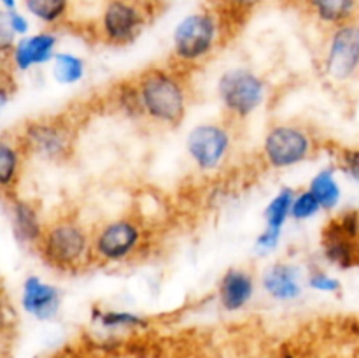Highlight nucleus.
<instances>
[{"label": "nucleus", "instance_id": "10", "mask_svg": "<svg viewBox=\"0 0 359 358\" xmlns=\"http://www.w3.org/2000/svg\"><path fill=\"white\" fill-rule=\"evenodd\" d=\"M231 147L230 130L219 123H200L189 130L186 150L196 168L203 172L216 171L226 160Z\"/></svg>", "mask_w": 359, "mask_h": 358}, {"label": "nucleus", "instance_id": "23", "mask_svg": "<svg viewBox=\"0 0 359 358\" xmlns=\"http://www.w3.org/2000/svg\"><path fill=\"white\" fill-rule=\"evenodd\" d=\"M86 74V63L74 53H56L53 60V76L60 84H77Z\"/></svg>", "mask_w": 359, "mask_h": 358}, {"label": "nucleus", "instance_id": "13", "mask_svg": "<svg viewBox=\"0 0 359 358\" xmlns=\"http://www.w3.org/2000/svg\"><path fill=\"white\" fill-rule=\"evenodd\" d=\"M56 46H58V35L49 30L25 35V37L18 39L14 44L9 55L11 63L20 72H27L34 67L53 62L56 56Z\"/></svg>", "mask_w": 359, "mask_h": 358}, {"label": "nucleus", "instance_id": "3", "mask_svg": "<svg viewBox=\"0 0 359 358\" xmlns=\"http://www.w3.org/2000/svg\"><path fill=\"white\" fill-rule=\"evenodd\" d=\"M223 20L214 11H195L182 18L172 34V62L175 69L205 62L221 42Z\"/></svg>", "mask_w": 359, "mask_h": 358}, {"label": "nucleus", "instance_id": "12", "mask_svg": "<svg viewBox=\"0 0 359 358\" xmlns=\"http://www.w3.org/2000/svg\"><path fill=\"white\" fill-rule=\"evenodd\" d=\"M21 307L39 321H51L56 318L62 305V293L51 283H46L39 276H27L21 286Z\"/></svg>", "mask_w": 359, "mask_h": 358}, {"label": "nucleus", "instance_id": "26", "mask_svg": "<svg viewBox=\"0 0 359 358\" xmlns=\"http://www.w3.org/2000/svg\"><path fill=\"white\" fill-rule=\"evenodd\" d=\"M339 167L347 178L359 183V147H347L340 151Z\"/></svg>", "mask_w": 359, "mask_h": 358}, {"label": "nucleus", "instance_id": "28", "mask_svg": "<svg viewBox=\"0 0 359 358\" xmlns=\"http://www.w3.org/2000/svg\"><path fill=\"white\" fill-rule=\"evenodd\" d=\"M2 25L13 35H21V37H25L28 34V30H30V23H28L27 16L23 13H20L18 9L6 11L2 18Z\"/></svg>", "mask_w": 359, "mask_h": 358}, {"label": "nucleus", "instance_id": "11", "mask_svg": "<svg viewBox=\"0 0 359 358\" xmlns=\"http://www.w3.org/2000/svg\"><path fill=\"white\" fill-rule=\"evenodd\" d=\"M4 199H6L7 214H9L11 230H13L14 239L21 246L37 249L46 228L37 207L30 200L20 199L14 193L4 195Z\"/></svg>", "mask_w": 359, "mask_h": 358}, {"label": "nucleus", "instance_id": "8", "mask_svg": "<svg viewBox=\"0 0 359 358\" xmlns=\"http://www.w3.org/2000/svg\"><path fill=\"white\" fill-rule=\"evenodd\" d=\"M314 151L311 133L298 125L279 123L266 130L262 153L269 167L290 168L307 160Z\"/></svg>", "mask_w": 359, "mask_h": 358}, {"label": "nucleus", "instance_id": "14", "mask_svg": "<svg viewBox=\"0 0 359 358\" xmlns=\"http://www.w3.org/2000/svg\"><path fill=\"white\" fill-rule=\"evenodd\" d=\"M263 290L279 302L297 300L302 295V272L291 263H273L263 272Z\"/></svg>", "mask_w": 359, "mask_h": 358}, {"label": "nucleus", "instance_id": "17", "mask_svg": "<svg viewBox=\"0 0 359 358\" xmlns=\"http://www.w3.org/2000/svg\"><path fill=\"white\" fill-rule=\"evenodd\" d=\"M309 6L321 23L335 28L356 20L359 0H309Z\"/></svg>", "mask_w": 359, "mask_h": 358}, {"label": "nucleus", "instance_id": "1", "mask_svg": "<svg viewBox=\"0 0 359 358\" xmlns=\"http://www.w3.org/2000/svg\"><path fill=\"white\" fill-rule=\"evenodd\" d=\"M140 116L161 126H179L186 118L189 91L175 67H149L135 81Z\"/></svg>", "mask_w": 359, "mask_h": 358}, {"label": "nucleus", "instance_id": "20", "mask_svg": "<svg viewBox=\"0 0 359 358\" xmlns=\"http://www.w3.org/2000/svg\"><path fill=\"white\" fill-rule=\"evenodd\" d=\"M93 321H97L102 329L109 332H121V330L132 332V330H144L149 326V321L144 316L130 311H116V309L104 311V309L95 307Z\"/></svg>", "mask_w": 359, "mask_h": 358}, {"label": "nucleus", "instance_id": "16", "mask_svg": "<svg viewBox=\"0 0 359 358\" xmlns=\"http://www.w3.org/2000/svg\"><path fill=\"white\" fill-rule=\"evenodd\" d=\"M323 253L330 263L340 269L359 265V241L344 234L333 220L323 232Z\"/></svg>", "mask_w": 359, "mask_h": 358}, {"label": "nucleus", "instance_id": "18", "mask_svg": "<svg viewBox=\"0 0 359 358\" xmlns=\"http://www.w3.org/2000/svg\"><path fill=\"white\" fill-rule=\"evenodd\" d=\"M23 150L14 140L2 139L0 142V185H2L4 195L13 193L14 186L20 181L21 168H23Z\"/></svg>", "mask_w": 359, "mask_h": 358}, {"label": "nucleus", "instance_id": "22", "mask_svg": "<svg viewBox=\"0 0 359 358\" xmlns=\"http://www.w3.org/2000/svg\"><path fill=\"white\" fill-rule=\"evenodd\" d=\"M23 4L27 13L44 25L62 23L70 9V0H23Z\"/></svg>", "mask_w": 359, "mask_h": 358}, {"label": "nucleus", "instance_id": "29", "mask_svg": "<svg viewBox=\"0 0 359 358\" xmlns=\"http://www.w3.org/2000/svg\"><path fill=\"white\" fill-rule=\"evenodd\" d=\"M279 242H280L279 232H272V230H266V228H263L262 234L256 237L255 248L259 255H266V253L273 251V249L279 246Z\"/></svg>", "mask_w": 359, "mask_h": 358}, {"label": "nucleus", "instance_id": "4", "mask_svg": "<svg viewBox=\"0 0 359 358\" xmlns=\"http://www.w3.org/2000/svg\"><path fill=\"white\" fill-rule=\"evenodd\" d=\"M76 139V126L63 116L32 119L25 123L16 135L25 154L53 164H63L72 157Z\"/></svg>", "mask_w": 359, "mask_h": 358}, {"label": "nucleus", "instance_id": "5", "mask_svg": "<svg viewBox=\"0 0 359 358\" xmlns=\"http://www.w3.org/2000/svg\"><path fill=\"white\" fill-rule=\"evenodd\" d=\"M147 234L140 221L133 218H116L93 230L91 249L93 260L100 263H123L140 255L146 248Z\"/></svg>", "mask_w": 359, "mask_h": 358}, {"label": "nucleus", "instance_id": "30", "mask_svg": "<svg viewBox=\"0 0 359 358\" xmlns=\"http://www.w3.org/2000/svg\"><path fill=\"white\" fill-rule=\"evenodd\" d=\"M4 6V9L6 11H13V9H18L16 7V0H0Z\"/></svg>", "mask_w": 359, "mask_h": 358}, {"label": "nucleus", "instance_id": "9", "mask_svg": "<svg viewBox=\"0 0 359 358\" xmlns=\"http://www.w3.org/2000/svg\"><path fill=\"white\" fill-rule=\"evenodd\" d=\"M325 74L335 83H347L359 74V21L339 25L330 32L323 56Z\"/></svg>", "mask_w": 359, "mask_h": 358}, {"label": "nucleus", "instance_id": "7", "mask_svg": "<svg viewBox=\"0 0 359 358\" xmlns=\"http://www.w3.org/2000/svg\"><path fill=\"white\" fill-rule=\"evenodd\" d=\"M151 20V9L144 0H107L102 11V41L111 46L132 44Z\"/></svg>", "mask_w": 359, "mask_h": 358}, {"label": "nucleus", "instance_id": "21", "mask_svg": "<svg viewBox=\"0 0 359 358\" xmlns=\"http://www.w3.org/2000/svg\"><path fill=\"white\" fill-rule=\"evenodd\" d=\"M294 197H297V192L293 188H287V186L286 188H280L273 195V199L266 204L265 213H263L266 230L283 234L284 225L291 218V207H293Z\"/></svg>", "mask_w": 359, "mask_h": 358}, {"label": "nucleus", "instance_id": "15", "mask_svg": "<svg viewBox=\"0 0 359 358\" xmlns=\"http://www.w3.org/2000/svg\"><path fill=\"white\" fill-rule=\"evenodd\" d=\"M219 302L224 311L244 309L255 295V277L244 269H228L219 281Z\"/></svg>", "mask_w": 359, "mask_h": 358}, {"label": "nucleus", "instance_id": "25", "mask_svg": "<svg viewBox=\"0 0 359 358\" xmlns=\"http://www.w3.org/2000/svg\"><path fill=\"white\" fill-rule=\"evenodd\" d=\"M309 288L321 293H339L342 290V283L337 277L330 276V274L323 272V270H314L307 279Z\"/></svg>", "mask_w": 359, "mask_h": 358}, {"label": "nucleus", "instance_id": "19", "mask_svg": "<svg viewBox=\"0 0 359 358\" xmlns=\"http://www.w3.org/2000/svg\"><path fill=\"white\" fill-rule=\"evenodd\" d=\"M309 190L314 193V197L319 200L325 211L335 209L340 204V199H342V188H340V183L337 181L335 167L321 168L311 179Z\"/></svg>", "mask_w": 359, "mask_h": 358}, {"label": "nucleus", "instance_id": "24", "mask_svg": "<svg viewBox=\"0 0 359 358\" xmlns=\"http://www.w3.org/2000/svg\"><path fill=\"white\" fill-rule=\"evenodd\" d=\"M321 204L316 199L314 193L311 190H302V192H297V197L293 200V207H291V218L297 221L309 220V218L316 216V214L321 211Z\"/></svg>", "mask_w": 359, "mask_h": 358}, {"label": "nucleus", "instance_id": "27", "mask_svg": "<svg viewBox=\"0 0 359 358\" xmlns=\"http://www.w3.org/2000/svg\"><path fill=\"white\" fill-rule=\"evenodd\" d=\"M265 0H223V9L228 18H245L251 14L256 7H259Z\"/></svg>", "mask_w": 359, "mask_h": 358}, {"label": "nucleus", "instance_id": "2", "mask_svg": "<svg viewBox=\"0 0 359 358\" xmlns=\"http://www.w3.org/2000/svg\"><path fill=\"white\" fill-rule=\"evenodd\" d=\"M91 237L93 232L76 218H58L46 225L37 251L53 269L60 272H79L95 262Z\"/></svg>", "mask_w": 359, "mask_h": 358}, {"label": "nucleus", "instance_id": "6", "mask_svg": "<svg viewBox=\"0 0 359 358\" xmlns=\"http://www.w3.org/2000/svg\"><path fill=\"white\" fill-rule=\"evenodd\" d=\"M217 97L228 118L245 119L265 102L266 83L249 67H231L217 79Z\"/></svg>", "mask_w": 359, "mask_h": 358}]
</instances>
